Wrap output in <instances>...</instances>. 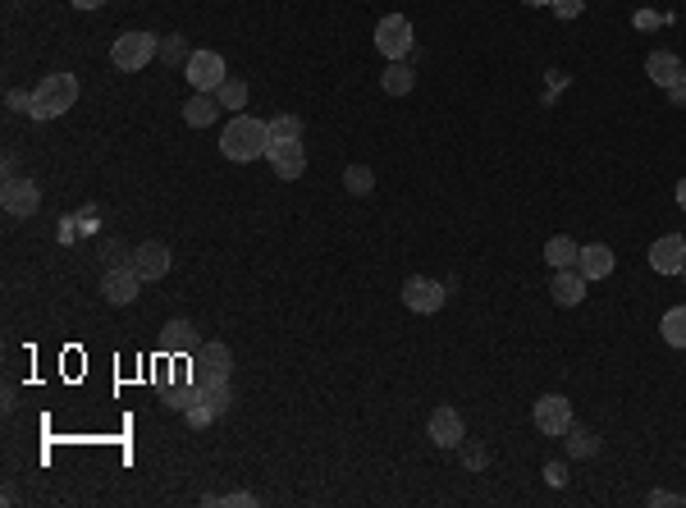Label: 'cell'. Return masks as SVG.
Here are the masks:
<instances>
[{
	"label": "cell",
	"instance_id": "cell-23",
	"mask_svg": "<svg viewBox=\"0 0 686 508\" xmlns=\"http://www.w3.org/2000/svg\"><path fill=\"white\" fill-rule=\"evenodd\" d=\"M568 454L572 458H595L600 454V435L586 426H568Z\"/></svg>",
	"mask_w": 686,
	"mask_h": 508
},
{
	"label": "cell",
	"instance_id": "cell-10",
	"mask_svg": "<svg viewBox=\"0 0 686 508\" xmlns=\"http://www.w3.org/2000/svg\"><path fill=\"white\" fill-rule=\"evenodd\" d=\"M650 266L659 275H682L686 271V238L682 234H664L650 243Z\"/></svg>",
	"mask_w": 686,
	"mask_h": 508
},
{
	"label": "cell",
	"instance_id": "cell-1",
	"mask_svg": "<svg viewBox=\"0 0 686 508\" xmlns=\"http://www.w3.org/2000/svg\"><path fill=\"white\" fill-rule=\"evenodd\" d=\"M266 147H270V124H261V119H252V115L229 119L225 133H220V152H225L229 161H238V165L266 156Z\"/></svg>",
	"mask_w": 686,
	"mask_h": 508
},
{
	"label": "cell",
	"instance_id": "cell-13",
	"mask_svg": "<svg viewBox=\"0 0 686 508\" xmlns=\"http://www.w3.org/2000/svg\"><path fill=\"white\" fill-rule=\"evenodd\" d=\"M138 284H142V275L133 271V266H110L106 280H101V293H106V303L124 307L138 298Z\"/></svg>",
	"mask_w": 686,
	"mask_h": 508
},
{
	"label": "cell",
	"instance_id": "cell-12",
	"mask_svg": "<svg viewBox=\"0 0 686 508\" xmlns=\"http://www.w3.org/2000/svg\"><path fill=\"white\" fill-rule=\"evenodd\" d=\"M403 303L412 307V312L430 316L444 307V284L440 280H426V275H412L408 284H403Z\"/></svg>",
	"mask_w": 686,
	"mask_h": 508
},
{
	"label": "cell",
	"instance_id": "cell-36",
	"mask_svg": "<svg viewBox=\"0 0 686 508\" xmlns=\"http://www.w3.org/2000/svg\"><path fill=\"white\" fill-rule=\"evenodd\" d=\"M682 275H686V271H682Z\"/></svg>",
	"mask_w": 686,
	"mask_h": 508
},
{
	"label": "cell",
	"instance_id": "cell-29",
	"mask_svg": "<svg viewBox=\"0 0 686 508\" xmlns=\"http://www.w3.org/2000/svg\"><path fill=\"white\" fill-rule=\"evenodd\" d=\"M211 504H257V495H252V490H234V495H225V499H211Z\"/></svg>",
	"mask_w": 686,
	"mask_h": 508
},
{
	"label": "cell",
	"instance_id": "cell-4",
	"mask_svg": "<svg viewBox=\"0 0 686 508\" xmlns=\"http://www.w3.org/2000/svg\"><path fill=\"white\" fill-rule=\"evenodd\" d=\"M188 367H193V385H220V380H229L234 357H229L225 344H202L188 357Z\"/></svg>",
	"mask_w": 686,
	"mask_h": 508
},
{
	"label": "cell",
	"instance_id": "cell-33",
	"mask_svg": "<svg viewBox=\"0 0 686 508\" xmlns=\"http://www.w3.org/2000/svg\"><path fill=\"white\" fill-rule=\"evenodd\" d=\"M677 206L686 211V179H677Z\"/></svg>",
	"mask_w": 686,
	"mask_h": 508
},
{
	"label": "cell",
	"instance_id": "cell-7",
	"mask_svg": "<svg viewBox=\"0 0 686 508\" xmlns=\"http://www.w3.org/2000/svg\"><path fill=\"white\" fill-rule=\"evenodd\" d=\"M183 74H188V83H193V92H215V87L225 83V55L215 51H193V60L183 65Z\"/></svg>",
	"mask_w": 686,
	"mask_h": 508
},
{
	"label": "cell",
	"instance_id": "cell-27",
	"mask_svg": "<svg viewBox=\"0 0 686 508\" xmlns=\"http://www.w3.org/2000/svg\"><path fill=\"white\" fill-rule=\"evenodd\" d=\"M270 138H302V119L298 115H275L270 119Z\"/></svg>",
	"mask_w": 686,
	"mask_h": 508
},
{
	"label": "cell",
	"instance_id": "cell-5",
	"mask_svg": "<svg viewBox=\"0 0 686 508\" xmlns=\"http://www.w3.org/2000/svg\"><path fill=\"white\" fill-rule=\"evenodd\" d=\"M376 46L385 60H408L412 51V19L408 14H385L376 23Z\"/></svg>",
	"mask_w": 686,
	"mask_h": 508
},
{
	"label": "cell",
	"instance_id": "cell-22",
	"mask_svg": "<svg viewBox=\"0 0 686 508\" xmlns=\"http://www.w3.org/2000/svg\"><path fill=\"white\" fill-rule=\"evenodd\" d=\"M659 335H664L668 348H686V307H673V312H664V321H659Z\"/></svg>",
	"mask_w": 686,
	"mask_h": 508
},
{
	"label": "cell",
	"instance_id": "cell-8",
	"mask_svg": "<svg viewBox=\"0 0 686 508\" xmlns=\"http://www.w3.org/2000/svg\"><path fill=\"white\" fill-rule=\"evenodd\" d=\"M531 417H536L540 435H568V426H572V403L563 399V394H540L536 408H531Z\"/></svg>",
	"mask_w": 686,
	"mask_h": 508
},
{
	"label": "cell",
	"instance_id": "cell-25",
	"mask_svg": "<svg viewBox=\"0 0 686 508\" xmlns=\"http://www.w3.org/2000/svg\"><path fill=\"white\" fill-rule=\"evenodd\" d=\"M215 101H220L225 110H243L247 106V87L234 83V78H225V83L215 87Z\"/></svg>",
	"mask_w": 686,
	"mask_h": 508
},
{
	"label": "cell",
	"instance_id": "cell-35",
	"mask_svg": "<svg viewBox=\"0 0 686 508\" xmlns=\"http://www.w3.org/2000/svg\"><path fill=\"white\" fill-rule=\"evenodd\" d=\"M682 78H686V65H682Z\"/></svg>",
	"mask_w": 686,
	"mask_h": 508
},
{
	"label": "cell",
	"instance_id": "cell-24",
	"mask_svg": "<svg viewBox=\"0 0 686 508\" xmlns=\"http://www.w3.org/2000/svg\"><path fill=\"white\" fill-rule=\"evenodd\" d=\"M343 188H348L353 197L371 193V188H376V174H371V165H348V170H343Z\"/></svg>",
	"mask_w": 686,
	"mask_h": 508
},
{
	"label": "cell",
	"instance_id": "cell-3",
	"mask_svg": "<svg viewBox=\"0 0 686 508\" xmlns=\"http://www.w3.org/2000/svg\"><path fill=\"white\" fill-rule=\"evenodd\" d=\"M161 55V37L156 33H124L115 37V46H110V65L124 69V74H138V69H147L151 60Z\"/></svg>",
	"mask_w": 686,
	"mask_h": 508
},
{
	"label": "cell",
	"instance_id": "cell-2",
	"mask_svg": "<svg viewBox=\"0 0 686 508\" xmlns=\"http://www.w3.org/2000/svg\"><path fill=\"white\" fill-rule=\"evenodd\" d=\"M74 101H78V78L74 74H46L42 83H37V92H33L28 115L33 119H55V115H65V110H74Z\"/></svg>",
	"mask_w": 686,
	"mask_h": 508
},
{
	"label": "cell",
	"instance_id": "cell-18",
	"mask_svg": "<svg viewBox=\"0 0 686 508\" xmlns=\"http://www.w3.org/2000/svg\"><path fill=\"white\" fill-rule=\"evenodd\" d=\"M220 101H215V92H193V97H188V106H183V119H188V124H193V129H206V124H215V119H220Z\"/></svg>",
	"mask_w": 686,
	"mask_h": 508
},
{
	"label": "cell",
	"instance_id": "cell-16",
	"mask_svg": "<svg viewBox=\"0 0 686 508\" xmlns=\"http://www.w3.org/2000/svg\"><path fill=\"white\" fill-rule=\"evenodd\" d=\"M577 271L586 275V280H604V275H613V248H604V243H586L577 257Z\"/></svg>",
	"mask_w": 686,
	"mask_h": 508
},
{
	"label": "cell",
	"instance_id": "cell-9",
	"mask_svg": "<svg viewBox=\"0 0 686 508\" xmlns=\"http://www.w3.org/2000/svg\"><path fill=\"white\" fill-rule=\"evenodd\" d=\"M0 206H5L10 216L28 220V216H37V206H42V188H37L33 179H5V188H0Z\"/></svg>",
	"mask_w": 686,
	"mask_h": 508
},
{
	"label": "cell",
	"instance_id": "cell-20",
	"mask_svg": "<svg viewBox=\"0 0 686 508\" xmlns=\"http://www.w3.org/2000/svg\"><path fill=\"white\" fill-rule=\"evenodd\" d=\"M577 257H581V248H577V238H568V234H554L545 243V261L554 266V271H568V266H577Z\"/></svg>",
	"mask_w": 686,
	"mask_h": 508
},
{
	"label": "cell",
	"instance_id": "cell-34",
	"mask_svg": "<svg viewBox=\"0 0 686 508\" xmlns=\"http://www.w3.org/2000/svg\"><path fill=\"white\" fill-rule=\"evenodd\" d=\"M526 5H554V0H526Z\"/></svg>",
	"mask_w": 686,
	"mask_h": 508
},
{
	"label": "cell",
	"instance_id": "cell-30",
	"mask_svg": "<svg viewBox=\"0 0 686 508\" xmlns=\"http://www.w3.org/2000/svg\"><path fill=\"white\" fill-rule=\"evenodd\" d=\"M668 92V101H673V106H686V78H677L673 87H664Z\"/></svg>",
	"mask_w": 686,
	"mask_h": 508
},
{
	"label": "cell",
	"instance_id": "cell-19",
	"mask_svg": "<svg viewBox=\"0 0 686 508\" xmlns=\"http://www.w3.org/2000/svg\"><path fill=\"white\" fill-rule=\"evenodd\" d=\"M161 348H165V353H174V357L197 353V330H193V321H170V325H165Z\"/></svg>",
	"mask_w": 686,
	"mask_h": 508
},
{
	"label": "cell",
	"instance_id": "cell-6",
	"mask_svg": "<svg viewBox=\"0 0 686 508\" xmlns=\"http://www.w3.org/2000/svg\"><path fill=\"white\" fill-rule=\"evenodd\" d=\"M266 161L279 179H302L307 170V152H302V138H270Z\"/></svg>",
	"mask_w": 686,
	"mask_h": 508
},
{
	"label": "cell",
	"instance_id": "cell-26",
	"mask_svg": "<svg viewBox=\"0 0 686 508\" xmlns=\"http://www.w3.org/2000/svg\"><path fill=\"white\" fill-rule=\"evenodd\" d=\"M161 60H165V65H188V60H193V51H188V42H183V37H161Z\"/></svg>",
	"mask_w": 686,
	"mask_h": 508
},
{
	"label": "cell",
	"instance_id": "cell-32",
	"mask_svg": "<svg viewBox=\"0 0 686 508\" xmlns=\"http://www.w3.org/2000/svg\"><path fill=\"white\" fill-rule=\"evenodd\" d=\"M69 5H74V10H101L106 0H69Z\"/></svg>",
	"mask_w": 686,
	"mask_h": 508
},
{
	"label": "cell",
	"instance_id": "cell-21",
	"mask_svg": "<svg viewBox=\"0 0 686 508\" xmlns=\"http://www.w3.org/2000/svg\"><path fill=\"white\" fill-rule=\"evenodd\" d=\"M412 83H417V78H412V65H408V60H389V69L380 74V87H385L389 97H408Z\"/></svg>",
	"mask_w": 686,
	"mask_h": 508
},
{
	"label": "cell",
	"instance_id": "cell-31",
	"mask_svg": "<svg viewBox=\"0 0 686 508\" xmlns=\"http://www.w3.org/2000/svg\"><path fill=\"white\" fill-rule=\"evenodd\" d=\"M545 476H549V486H563V481H568V472H563V463H549V467H545Z\"/></svg>",
	"mask_w": 686,
	"mask_h": 508
},
{
	"label": "cell",
	"instance_id": "cell-17",
	"mask_svg": "<svg viewBox=\"0 0 686 508\" xmlns=\"http://www.w3.org/2000/svg\"><path fill=\"white\" fill-rule=\"evenodd\" d=\"M645 74H650V83L673 87L677 78H682V60H677L673 51H650L645 55Z\"/></svg>",
	"mask_w": 686,
	"mask_h": 508
},
{
	"label": "cell",
	"instance_id": "cell-14",
	"mask_svg": "<svg viewBox=\"0 0 686 508\" xmlns=\"http://www.w3.org/2000/svg\"><path fill=\"white\" fill-rule=\"evenodd\" d=\"M129 266L142 280H161V275L170 271V248H165V243H142V248H133Z\"/></svg>",
	"mask_w": 686,
	"mask_h": 508
},
{
	"label": "cell",
	"instance_id": "cell-15",
	"mask_svg": "<svg viewBox=\"0 0 686 508\" xmlns=\"http://www.w3.org/2000/svg\"><path fill=\"white\" fill-rule=\"evenodd\" d=\"M586 275L577 271V266H568V271H554V284H549V293H554L558 307H577L581 298H586Z\"/></svg>",
	"mask_w": 686,
	"mask_h": 508
},
{
	"label": "cell",
	"instance_id": "cell-11",
	"mask_svg": "<svg viewBox=\"0 0 686 508\" xmlns=\"http://www.w3.org/2000/svg\"><path fill=\"white\" fill-rule=\"evenodd\" d=\"M426 435H430V444H440V449H458V444L467 440V426H462L458 408H435L426 422Z\"/></svg>",
	"mask_w": 686,
	"mask_h": 508
},
{
	"label": "cell",
	"instance_id": "cell-28",
	"mask_svg": "<svg viewBox=\"0 0 686 508\" xmlns=\"http://www.w3.org/2000/svg\"><path fill=\"white\" fill-rule=\"evenodd\" d=\"M581 10H586V0H554V14H558V19H577Z\"/></svg>",
	"mask_w": 686,
	"mask_h": 508
}]
</instances>
